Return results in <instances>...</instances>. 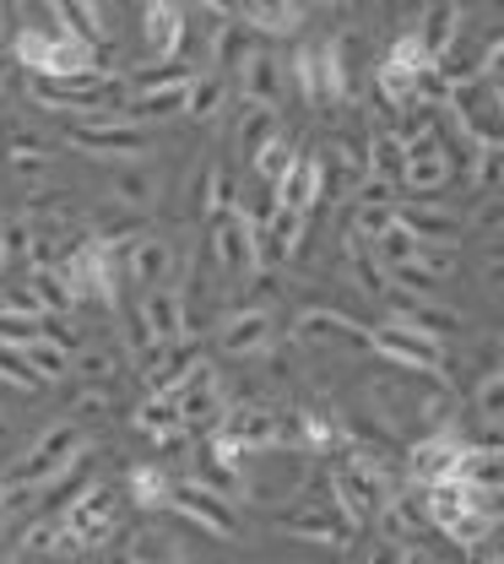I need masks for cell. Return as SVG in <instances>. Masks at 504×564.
<instances>
[{
    "label": "cell",
    "mask_w": 504,
    "mask_h": 564,
    "mask_svg": "<svg viewBox=\"0 0 504 564\" xmlns=\"http://www.w3.org/2000/svg\"><path fill=\"white\" fill-rule=\"evenodd\" d=\"M0 267H6V245H0Z\"/></svg>",
    "instance_id": "44"
},
{
    "label": "cell",
    "mask_w": 504,
    "mask_h": 564,
    "mask_svg": "<svg viewBox=\"0 0 504 564\" xmlns=\"http://www.w3.org/2000/svg\"><path fill=\"white\" fill-rule=\"evenodd\" d=\"M320 196H326V180H320V158H315V152L293 158V169L283 174V180H277V207H283V212H298V217H309Z\"/></svg>",
    "instance_id": "14"
},
{
    "label": "cell",
    "mask_w": 504,
    "mask_h": 564,
    "mask_svg": "<svg viewBox=\"0 0 504 564\" xmlns=\"http://www.w3.org/2000/svg\"><path fill=\"white\" fill-rule=\"evenodd\" d=\"M478 499H504V445H467L461 451V473H456Z\"/></svg>",
    "instance_id": "15"
},
{
    "label": "cell",
    "mask_w": 504,
    "mask_h": 564,
    "mask_svg": "<svg viewBox=\"0 0 504 564\" xmlns=\"http://www.w3.org/2000/svg\"><path fill=\"white\" fill-rule=\"evenodd\" d=\"M418 267L429 272V278H450L456 272V245H418Z\"/></svg>",
    "instance_id": "37"
},
{
    "label": "cell",
    "mask_w": 504,
    "mask_h": 564,
    "mask_svg": "<svg viewBox=\"0 0 504 564\" xmlns=\"http://www.w3.org/2000/svg\"><path fill=\"white\" fill-rule=\"evenodd\" d=\"M396 223L418 239V245H456V234H461V217L445 207H434V202H407V207H396Z\"/></svg>",
    "instance_id": "17"
},
{
    "label": "cell",
    "mask_w": 504,
    "mask_h": 564,
    "mask_svg": "<svg viewBox=\"0 0 504 564\" xmlns=\"http://www.w3.org/2000/svg\"><path fill=\"white\" fill-rule=\"evenodd\" d=\"M391 293V288H385ZM391 321H402V326H413V332H424V337H439V332H456L461 326V315L456 310H445V304H434V299H418V293H391Z\"/></svg>",
    "instance_id": "18"
},
{
    "label": "cell",
    "mask_w": 504,
    "mask_h": 564,
    "mask_svg": "<svg viewBox=\"0 0 504 564\" xmlns=\"http://www.w3.org/2000/svg\"><path fill=\"white\" fill-rule=\"evenodd\" d=\"M472 185L478 191H504V147H478L472 152Z\"/></svg>",
    "instance_id": "34"
},
{
    "label": "cell",
    "mask_w": 504,
    "mask_h": 564,
    "mask_svg": "<svg viewBox=\"0 0 504 564\" xmlns=\"http://www.w3.org/2000/svg\"><path fill=\"white\" fill-rule=\"evenodd\" d=\"M142 17H146V44H152V55L168 61V55L185 44V6H163V0H157V6H146Z\"/></svg>",
    "instance_id": "24"
},
{
    "label": "cell",
    "mask_w": 504,
    "mask_h": 564,
    "mask_svg": "<svg viewBox=\"0 0 504 564\" xmlns=\"http://www.w3.org/2000/svg\"><path fill=\"white\" fill-rule=\"evenodd\" d=\"M461 440L450 434V429H439V434H429V440H418L413 451H407V473L424 484V489H434V484H450L456 473H461Z\"/></svg>",
    "instance_id": "8"
},
{
    "label": "cell",
    "mask_w": 504,
    "mask_h": 564,
    "mask_svg": "<svg viewBox=\"0 0 504 564\" xmlns=\"http://www.w3.org/2000/svg\"><path fill=\"white\" fill-rule=\"evenodd\" d=\"M136 429H146L152 440L185 429V419H179V397H174V391H168V397H146L142 408H136Z\"/></svg>",
    "instance_id": "32"
},
{
    "label": "cell",
    "mask_w": 504,
    "mask_h": 564,
    "mask_svg": "<svg viewBox=\"0 0 504 564\" xmlns=\"http://www.w3.org/2000/svg\"><path fill=\"white\" fill-rule=\"evenodd\" d=\"M168 510L190 516V521H196V527H207L212 538H239V510H233V499L212 494L207 484H196V478L174 484V499H168Z\"/></svg>",
    "instance_id": "6"
},
{
    "label": "cell",
    "mask_w": 504,
    "mask_h": 564,
    "mask_svg": "<svg viewBox=\"0 0 504 564\" xmlns=\"http://www.w3.org/2000/svg\"><path fill=\"white\" fill-rule=\"evenodd\" d=\"M331 489H337V510L348 527L374 521L385 505H391V484H385V467L369 456V451H348L337 467H331Z\"/></svg>",
    "instance_id": "2"
},
{
    "label": "cell",
    "mask_w": 504,
    "mask_h": 564,
    "mask_svg": "<svg viewBox=\"0 0 504 564\" xmlns=\"http://www.w3.org/2000/svg\"><path fill=\"white\" fill-rule=\"evenodd\" d=\"M76 462H81V423L76 419L50 423V429L33 440V451H22V462L11 467V489H6V499L50 489L55 478H66V473H72Z\"/></svg>",
    "instance_id": "1"
},
{
    "label": "cell",
    "mask_w": 504,
    "mask_h": 564,
    "mask_svg": "<svg viewBox=\"0 0 504 564\" xmlns=\"http://www.w3.org/2000/svg\"><path fill=\"white\" fill-rule=\"evenodd\" d=\"M450 174H456V158L445 152L439 131L407 147V169H402V185H407V191H418V196H434V191H445V185H450Z\"/></svg>",
    "instance_id": "10"
},
{
    "label": "cell",
    "mask_w": 504,
    "mask_h": 564,
    "mask_svg": "<svg viewBox=\"0 0 504 564\" xmlns=\"http://www.w3.org/2000/svg\"><path fill=\"white\" fill-rule=\"evenodd\" d=\"M363 169H369V180H385V185H396V180H402V169H407V147H402V137H396V131H374Z\"/></svg>",
    "instance_id": "27"
},
{
    "label": "cell",
    "mask_w": 504,
    "mask_h": 564,
    "mask_svg": "<svg viewBox=\"0 0 504 564\" xmlns=\"http://www.w3.org/2000/svg\"><path fill=\"white\" fill-rule=\"evenodd\" d=\"M288 169H293V147H288L283 137H277L272 147H266V152H261V158H255V174H261V180H266L272 191H277V180H283Z\"/></svg>",
    "instance_id": "35"
},
{
    "label": "cell",
    "mask_w": 504,
    "mask_h": 564,
    "mask_svg": "<svg viewBox=\"0 0 504 564\" xmlns=\"http://www.w3.org/2000/svg\"><path fill=\"white\" fill-rule=\"evenodd\" d=\"M233 22H244V33H272V39H293L304 22H309V11L304 6H233Z\"/></svg>",
    "instance_id": "22"
},
{
    "label": "cell",
    "mask_w": 504,
    "mask_h": 564,
    "mask_svg": "<svg viewBox=\"0 0 504 564\" xmlns=\"http://www.w3.org/2000/svg\"><path fill=\"white\" fill-rule=\"evenodd\" d=\"M283 532L304 538V543H320V549H342L353 527L342 521L337 505H315V510H293V516H283Z\"/></svg>",
    "instance_id": "16"
},
{
    "label": "cell",
    "mask_w": 504,
    "mask_h": 564,
    "mask_svg": "<svg viewBox=\"0 0 504 564\" xmlns=\"http://www.w3.org/2000/svg\"><path fill=\"white\" fill-rule=\"evenodd\" d=\"M125 494H131V505H142V510H163V505L174 499V478H168V467L142 462V467L125 473Z\"/></svg>",
    "instance_id": "25"
},
{
    "label": "cell",
    "mask_w": 504,
    "mask_h": 564,
    "mask_svg": "<svg viewBox=\"0 0 504 564\" xmlns=\"http://www.w3.org/2000/svg\"><path fill=\"white\" fill-rule=\"evenodd\" d=\"M109 196H114V207H152L157 202V180H152L146 163H120L114 180H109Z\"/></svg>",
    "instance_id": "26"
},
{
    "label": "cell",
    "mask_w": 504,
    "mask_h": 564,
    "mask_svg": "<svg viewBox=\"0 0 504 564\" xmlns=\"http://www.w3.org/2000/svg\"><path fill=\"white\" fill-rule=\"evenodd\" d=\"M461 17H467L461 6H429V11H424V22L413 28V33H418V44L429 50L434 66H439V55H445V50H456V39H461Z\"/></svg>",
    "instance_id": "23"
},
{
    "label": "cell",
    "mask_w": 504,
    "mask_h": 564,
    "mask_svg": "<svg viewBox=\"0 0 504 564\" xmlns=\"http://www.w3.org/2000/svg\"><path fill=\"white\" fill-rule=\"evenodd\" d=\"M272 343H277L272 310H239V315H228L222 332H217V348L233 352V358H255V352H266Z\"/></svg>",
    "instance_id": "13"
},
{
    "label": "cell",
    "mask_w": 504,
    "mask_h": 564,
    "mask_svg": "<svg viewBox=\"0 0 504 564\" xmlns=\"http://www.w3.org/2000/svg\"><path fill=\"white\" fill-rule=\"evenodd\" d=\"M22 352V364L33 369V380L44 386V380H66L72 375V348L66 343H55V337H39V343H28V348H17Z\"/></svg>",
    "instance_id": "28"
},
{
    "label": "cell",
    "mask_w": 504,
    "mask_h": 564,
    "mask_svg": "<svg viewBox=\"0 0 504 564\" xmlns=\"http://www.w3.org/2000/svg\"><path fill=\"white\" fill-rule=\"evenodd\" d=\"M0 380H11L17 391H39V380H33V369L22 364V352H17V348H0Z\"/></svg>",
    "instance_id": "38"
},
{
    "label": "cell",
    "mask_w": 504,
    "mask_h": 564,
    "mask_svg": "<svg viewBox=\"0 0 504 564\" xmlns=\"http://www.w3.org/2000/svg\"><path fill=\"white\" fill-rule=\"evenodd\" d=\"M222 98H228V82H222V70H196V76H190L185 115H190V120H212L217 109H222Z\"/></svg>",
    "instance_id": "31"
},
{
    "label": "cell",
    "mask_w": 504,
    "mask_h": 564,
    "mask_svg": "<svg viewBox=\"0 0 504 564\" xmlns=\"http://www.w3.org/2000/svg\"><path fill=\"white\" fill-rule=\"evenodd\" d=\"M277 137H283V131H277V109H255V104H250L244 120H239V158L255 163Z\"/></svg>",
    "instance_id": "29"
},
{
    "label": "cell",
    "mask_w": 504,
    "mask_h": 564,
    "mask_svg": "<svg viewBox=\"0 0 504 564\" xmlns=\"http://www.w3.org/2000/svg\"><path fill=\"white\" fill-rule=\"evenodd\" d=\"M142 326L152 337V348H179L190 337V310H185V293L179 288H157L142 299Z\"/></svg>",
    "instance_id": "7"
},
{
    "label": "cell",
    "mask_w": 504,
    "mask_h": 564,
    "mask_svg": "<svg viewBox=\"0 0 504 564\" xmlns=\"http://www.w3.org/2000/svg\"><path fill=\"white\" fill-rule=\"evenodd\" d=\"M212 256H217V267L233 272V278H250L255 272V228L239 212L212 217Z\"/></svg>",
    "instance_id": "11"
},
{
    "label": "cell",
    "mask_w": 504,
    "mask_h": 564,
    "mask_svg": "<svg viewBox=\"0 0 504 564\" xmlns=\"http://www.w3.org/2000/svg\"><path fill=\"white\" fill-rule=\"evenodd\" d=\"M0 33H6V11H0Z\"/></svg>",
    "instance_id": "43"
},
{
    "label": "cell",
    "mask_w": 504,
    "mask_h": 564,
    "mask_svg": "<svg viewBox=\"0 0 504 564\" xmlns=\"http://www.w3.org/2000/svg\"><path fill=\"white\" fill-rule=\"evenodd\" d=\"M489 564H504V538H500V549H494V560H489Z\"/></svg>",
    "instance_id": "42"
},
{
    "label": "cell",
    "mask_w": 504,
    "mask_h": 564,
    "mask_svg": "<svg viewBox=\"0 0 504 564\" xmlns=\"http://www.w3.org/2000/svg\"><path fill=\"white\" fill-rule=\"evenodd\" d=\"M369 348L380 352L385 364L407 369V375H439V369H445L439 337H424V332H413V326H402V321L374 326V332H369Z\"/></svg>",
    "instance_id": "3"
},
{
    "label": "cell",
    "mask_w": 504,
    "mask_h": 564,
    "mask_svg": "<svg viewBox=\"0 0 504 564\" xmlns=\"http://www.w3.org/2000/svg\"><path fill=\"white\" fill-rule=\"evenodd\" d=\"M472 228H483V234H500V228H504V196H489V202L478 207V217H472Z\"/></svg>",
    "instance_id": "40"
},
{
    "label": "cell",
    "mask_w": 504,
    "mask_h": 564,
    "mask_svg": "<svg viewBox=\"0 0 504 564\" xmlns=\"http://www.w3.org/2000/svg\"><path fill=\"white\" fill-rule=\"evenodd\" d=\"M72 147H81L87 158L142 163L152 137H146L142 126H125V120H81V126H72Z\"/></svg>",
    "instance_id": "4"
},
{
    "label": "cell",
    "mask_w": 504,
    "mask_h": 564,
    "mask_svg": "<svg viewBox=\"0 0 504 564\" xmlns=\"http://www.w3.org/2000/svg\"><path fill=\"white\" fill-rule=\"evenodd\" d=\"M500 375H504V358H500Z\"/></svg>",
    "instance_id": "45"
},
{
    "label": "cell",
    "mask_w": 504,
    "mask_h": 564,
    "mask_svg": "<svg viewBox=\"0 0 504 564\" xmlns=\"http://www.w3.org/2000/svg\"><path fill=\"white\" fill-rule=\"evenodd\" d=\"M239 87H244V98H250L255 109H277V98H283V61H277L272 50H255V55L239 66Z\"/></svg>",
    "instance_id": "19"
},
{
    "label": "cell",
    "mask_w": 504,
    "mask_h": 564,
    "mask_svg": "<svg viewBox=\"0 0 504 564\" xmlns=\"http://www.w3.org/2000/svg\"><path fill=\"white\" fill-rule=\"evenodd\" d=\"M50 11L66 22L61 33H72L76 44H87V50H98V44L109 39V33H103V11H98V6H72V0H66V6H50Z\"/></svg>",
    "instance_id": "30"
},
{
    "label": "cell",
    "mask_w": 504,
    "mask_h": 564,
    "mask_svg": "<svg viewBox=\"0 0 504 564\" xmlns=\"http://www.w3.org/2000/svg\"><path fill=\"white\" fill-rule=\"evenodd\" d=\"M293 76H298V93H304L309 104H331V98H337V87H331V55H326V39L298 44V55H293Z\"/></svg>",
    "instance_id": "21"
},
{
    "label": "cell",
    "mask_w": 504,
    "mask_h": 564,
    "mask_svg": "<svg viewBox=\"0 0 504 564\" xmlns=\"http://www.w3.org/2000/svg\"><path fill=\"white\" fill-rule=\"evenodd\" d=\"M174 267H179V250H174L168 239H157V234L131 239L125 278L136 282V288H146V293H157V288H174Z\"/></svg>",
    "instance_id": "9"
},
{
    "label": "cell",
    "mask_w": 504,
    "mask_h": 564,
    "mask_svg": "<svg viewBox=\"0 0 504 564\" xmlns=\"http://www.w3.org/2000/svg\"><path fill=\"white\" fill-rule=\"evenodd\" d=\"M61 521H66V532H72L81 549H103L120 532V505H114V494L98 484V489H87L81 499H72L61 510Z\"/></svg>",
    "instance_id": "5"
},
{
    "label": "cell",
    "mask_w": 504,
    "mask_h": 564,
    "mask_svg": "<svg viewBox=\"0 0 504 564\" xmlns=\"http://www.w3.org/2000/svg\"><path fill=\"white\" fill-rule=\"evenodd\" d=\"M293 337H298V343L337 337V343H359V348H369V326H359V321L342 315V310H304V315L293 321Z\"/></svg>",
    "instance_id": "20"
},
{
    "label": "cell",
    "mask_w": 504,
    "mask_h": 564,
    "mask_svg": "<svg viewBox=\"0 0 504 564\" xmlns=\"http://www.w3.org/2000/svg\"><path fill=\"white\" fill-rule=\"evenodd\" d=\"M478 419L504 429V375H489V380L478 386Z\"/></svg>",
    "instance_id": "36"
},
{
    "label": "cell",
    "mask_w": 504,
    "mask_h": 564,
    "mask_svg": "<svg viewBox=\"0 0 504 564\" xmlns=\"http://www.w3.org/2000/svg\"><path fill=\"white\" fill-rule=\"evenodd\" d=\"M72 369L81 375V380H92V386H109V380L120 375V358H114L109 348H76Z\"/></svg>",
    "instance_id": "33"
},
{
    "label": "cell",
    "mask_w": 504,
    "mask_h": 564,
    "mask_svg": "<svg viewBox=\"0 0 504 564\" xmlns=\"http://www.w3.org/2000/svg\"><path fill=\"white\" fill-rule=\"evenodd\" d=\"M217 434L233 440V445L250 456V451H272V445H283V419H277L272 408H228V419H222Z\"/></svg>",
    "instance_id": "12"
},
{
    "label": "cell",
    "mask_w": 504,
    "mask_h": 564,
    "mask_svg": "<svg viewBox=\"0 0 504 564\" xmlns=\"http://www.w3.org/2000/svg\"><path fill=\"white\" fill-rule=\"evenodd\" d=\"M478 76H483V82H489V87L504 98V33L489 44V50H483V66H478Z\"/></svg>",
    "instance_id": "39"
},
{
    "label": "cell",
    "mask_w": 504,
    "mask_h": 564,
    "mask_svg": "<svg viewBox=\"0 0 504 564\" xmlns=\"http://www.w3.org/2000/svg\"><path fill=\"white\" fill-rule=\"evenodd\" d=\"M402 560H407V549H402V543H391V538L369 549V564H402Z\"/></svg>",
    "instance_id": "41"
}]
</instances>
